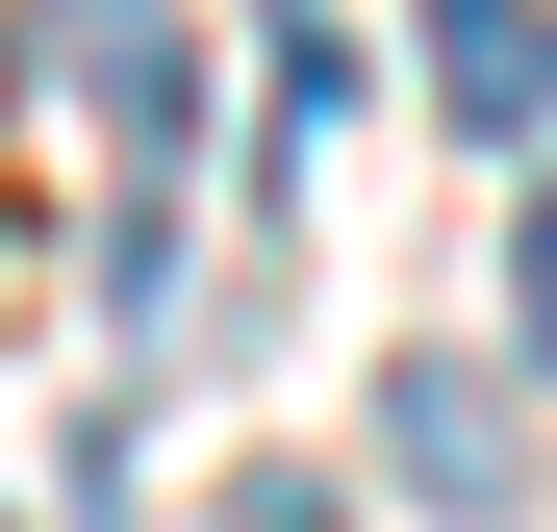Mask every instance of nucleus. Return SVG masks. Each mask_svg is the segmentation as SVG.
Wrapping results in <instances>:
<instances>
[{"label":"nucleus","instance_id":"nucleus-3","mask_svg":"<svg viewBox=\"0 0 557 532\" xmlns=\"http://www.w3.org/2000/svg\"><path fill=\"white\" fill-rule=\"evenodd\" d=\"M431 102L482 127V152H532L557 127V0H431Z\"/></svg>","mask_w":557,"mask_h":532},{"label":"nucleus","instance_id":"nucleus-2","mask_svg":"<svg viewBox=\"0 0 557 532\" xmlns=\"http://www.w3.org/2000/svg\"><path fill=\"white\" fill-rule=\"evenodd\" d=\"M76 102H102L127 177H177V152H203V51H177L152 0H76Z\"/></svg>","mask_w":557,"mask_h":532},{"label":"nucleus","instance_id":"nucleus-4","mask_svg":"<svg viewBox=\"0 0 557 532\" xmlns=\"http://www.w3.org/2000/svg\"><path fill=\"white\" fill-rule=\"evenodd\" d=\"M507 330H532V381H557V203L507 228Z\"/></svg>","mask_w":557,"mask_h":532},{"label":"nucleus","instance_id":"nucleus-1","mask_svg":"<svg viewBox=\"0 0 557 532\" xmlns=\"http://www.w3.org/2000/svg\"><path fill=\"white\" fill-rule=\"evenodd\" d=\"M381 482L456 507V532H507V507H532V406L482 381V355H406V381H381Z\"/></svg>","mask_w":557,"mask_h":532}]
</instances>
